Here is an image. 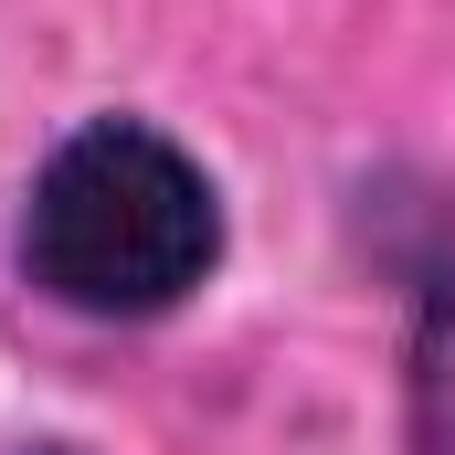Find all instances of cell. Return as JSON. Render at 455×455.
Wrapping results in <instances>:
<instances>
[{
  "mask_svg": "<svg viewBox=\"0 0 455 455\" xmlns=\"http://www.w3.org/2000/svg\"><path fill=\"white\" fill-rule=\"evenodd\" d=\"M223 265V191L212 170L148 127V116H85L43 148L21 191V275L96 329L170 318Z\"/></svg>",
  "mask_w": 455,
  "mask_h": 455,
  "instance_id": "1",
  "label": "cell"
},
{
  "mask_svg": "<svg viewBox=\"0 0 455 455\" xmlns=\"http://www.w3.org/2000/svg\"><path fill=\"white\" fill-rule=\"evenodd\" d=\"M403 445L455 455V254L413 297V339H403Z\"/></svg>",
  "mask_w": 455,
  "mask_h": 455,
  "instance_id": "2",
  "label": "cell"
},
{
  "mask_svg": "<svg viewBox=\"0 0 455 455\" xmlns=\"http://www.w3.org/2000/svg\"><path fill=\"white\" fill-rule=\"evenodd\" d=\"M11 455H85V445H11Z\"/></svg>",
  "mask_w": 455,
  "mask_h": 455,
  "instance_id": "3",
  "label": "cell"
}]
</instances>
